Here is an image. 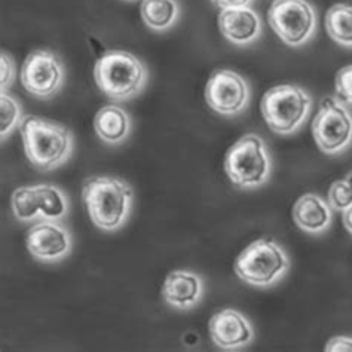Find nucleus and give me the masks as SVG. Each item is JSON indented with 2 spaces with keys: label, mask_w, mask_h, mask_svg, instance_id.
Here are the masks:
<instances>
[{
  "label": "nucleus",
  "mask_w": 352,
  "mask_h": 352,
  "mask_svg": "<svg viewBox=\"0 0 352 352\" xmlns=\"http://www.w3.org/2000/svg\"><path fill=\"white\" fill-rule=\"evenodd\" d=\"M12 212L16 220L33 221L41 216L38 193L34 186H24L16 189L11 198Z\"/></svg>",
  "instance_id": "20"
},
{
  "label": "nucleus",
  "mask_w": 352,
  "mask_h": 352,
  "mask_svg": "<svg viewBox=\"0 0 352 352\" xmlns=\"http://www.w3.org/2000/svg\"><path fill=\"white\" fill-rule=\"evenodd\" d=\"M64 66L51 51L39 50L25 58L21 69V83L27 92L38 98L57 94L64 83Z\"/></svg>",
  "instance_id": "9"
},
{
  "label": "nucleus",
  "mask_w": 352,
  "mask_h": 352,
  "mask_svg": "<svg viewBox=\"0 0 352 352\" xmlns=\"http://www.w3.org/2000/svg\"><path fill=\"white\" fill-rule=\"evenodd\" d=\"M250 89L247 82L232 70H216L206 87L207 104L214 112L234 116L248 104Z\"/></svg>",
  "instance_id": "10"
},
{
  "label": "nucleus",
  "mask_w": 352,
  "mask_h": 352,
  "mask_svg": "<svg viewBox=\"0 0 352 352\" xmlns=\"http://www.w3.org/2000/svg\"><path fill=\"white\" fill-rule=\"evenodd\" d=\"M289 257L284 250L267 238L250 244L235 262L239 280L254 287H270L289 270Z\"/></svg>",
  "instance_id": "6"
},
{
  "label": "nucleus",
  "mask_w": 352,
  "mask_h": 352,
  "mask_svg": "<svg viewBox=\"0 0 352 352\" xmlns=\"http://www.w3.org/2000/svg\"><path fill=\"white\" fill-rule=\"evenodd\" d=\"M94 78L98 89L115 101H126L140 94L147 82V69L126 51H107L97 60Z\"/></svg>",
  "instance_id": "3"
},
{
  "label": "nucleus",
  "mask_w": 352,
  "mask_h": 352,
  "mask_svg": "<svg viewBox=\"0 0 352 352\" xmlns=\"http://www.w3.org/2000/svg\"><path fill=\"white\" fill-rule=\"evenodd\" d=\"M38 202L41 210V217L46 220L58 221L69 212V199L64 192L52 184H38Z\"/></svg>",
  "instance_id": "19"
},
{
  "label": "nucleus",
  "mask_w": 352,
  "mask_h": 352,
  "mask_svg": "<svg viewBox=\"0 0 352 352\" xmlns=\"http://www.w3.org/2000/svg\"><path fill=\"white\" fill-rule=\"evenodd\" d=\"M16 76V69H15V61L9 54L2 51L0 54V88L2 92H5L9 87L12 85Z\"/></svg>",
  "instance_id": "24"
},
{
  "label": "nucleus",
  "mask_w": 352,
  "mask_h": 352,
  "mask_svg": "<svg viewBox=\"0 0 352 352\" xmlns=\"http://www.w3.org/2000/svg\"><path fill=\"white\" fill-rule=\"evenodd\" d=\"M329 202L333 208L339 211H345L352 206V173H349L345 179L331 184L329 190Z\"/></svg>",
  "instance_id": "22"
},
{
  "label": "nucleus",
  "mask_w": 352,
  "mask_h": 352,
  "mask_svg": "<svg viewBox=\"0 0 352 352\" xmlns=\"http://www.w3.org/2000/svg\"><path fill=\"white\" fill-rule=\"evenodd\" d=\"M210 335L221 349H236L253 340V329L243 314L235 309H223L210 320Z\"/></svg>",
  "instance_id": "12"
},
{
  "label": "nucleus",
  "mask_w": 352,
  "mask_h": 352,
  "mask_svg": "<svg viewBox=\"0 0 352 352\" xmlns=\"http://www.w3.org/2000/svg\"><path fill=\"white\" fill-rule=\"evenodd\" d=\"M336 92L342 101L352 104V64L338 72Z\"/></svg>",
  "instance_id": "23"
},
{
  "label": "nucleus",
  "mask_w": 352,
  "mask_h": 352,
  "mask_svg": "<svg viewBox=\"0 0 352 352\" xmlns=\"http://www.w3.org/2000/svg\"><path fill=\"white\" fill-rule=\"evenodd\" d=\"M293 219L302 230L308 234H320L331 223L329 204L314 193L303 195L294 204Z\"/></svg>",
  "instance_id": "15"
},
{
  "label": "nucleus",
  "mask_w": 352,
  "mask_h": 352,
  "mask_svg": "<svg viewBox=\"0 0 352 352\" xmlns=\"http://www.w3.org/2000/svg\"><path fill=\"white\" fill-rule=\"evenodd\" d=\"M27 160L41 171L66 164L73 152V134L67 126L38 116H25L20 125Z\"/></svg>",
  "instance_id": "1"
},
{
  "label": "nucleus",
  "mask_w": 352,
  "mask_h": 352,
  "mask_svg": "<svg viewBox=\"0 0 352 352\" xmlns=\"http://www.w3.org/2000/svg\"><path fill=\"white\" fill-rule=\"evenodd\" d=\"M0 112H2V118H0V135H2V140H5L6 135L14 131V128L21 125L23 118H21V106L18 101L8 96L6 92H2L0 96Z\"/></svg>",
  "instance_id": "21"
},
{
  "label": "nucleus",
  "mask_w": 352,
  "mask_h": 352,
  "mask_svg": "<svg viewBox=\"0 0 352 352\" xmlns=\"http://www.w3.org/2000/svg\"><path fill=\"white\" fill-rule=\"evenodd\" d=\"M344 225L348 229V232L352 234V206L344 211Z\"/></svg>",
  "instance_id": "27"
},
{
  "label": "nucleus",
  "mask_w": 352,
  "mask_h": 352,
  "mask_svg": "<svg viewBox=\"0 0 352 352\" xmlns=\"http://www.w3.org/2000/svg\"><path fill=\"white\" fill-rule=\"evenodd\" d=\"M25 245L30 254L42 262H58L72 250V235L55 220L43 219L27 232Z\"/></svg>",
  "instance_id": "11"
},
{
  "label": "nucleus",
  "mask_w": 352,
  "mask_h": 352,
  "mask_svg": "<svg viewBox=\"0 0 352 352\" xmlns=\"http://www.w3.org/2000/svg\"><path fill=\"white\" fill-rule=\"evenodd\" d=\"M267 21L289 46H300L307 43L317 29V14L307 0H274Z\"/></svg>",
  "instance_id": "7"
},
{
  "label": "nucleus",
  "mask_w": 352,
  "mask_h": 352,
  "mask_svg": "<svg viewBox=\"0 0 352 352\" xmlns=\"http://www.w3.org/2000/svg\"><path fill=\"white\" fill-rule=\"evenodd\" d=\"M133 198V188L126 182L109 175L88 179L82 188V199L92 223L106 232H113L125 223Z\"/></svg>",
  "instance_id": "2"
},
{
  "label": "nucleus",
  "mask_w": 352,
  "mask_h": 352,
  "mask_svg": "<svg viewBox=\"0 0 352 352\" xmlns=\"http://www.w3.org/2000/svg\"><path fill=\"white\" fill-rule=\"evenodd\" d=\"M253 0H212V3L219 6L221 11L223 9H232V8H245L250 6Z\"/></svg>",
  "instance_id": "26"
},
{
  "label": "nucleus",
  "mask_w": 352,
  "mask_h": 352,
  "mask_svg": "<svg viewBox=\"0 0 352 352\" xmlns=\"http://www.w3.org/2000/svg\"><path fill=\"white\" fill-rule=\"evenodd\" d=\"M219 29L235 45H248L262 33L261 16L250 6L223 9L219 15Z\"/></svg>",
  "instance_id": "13"
},
{
  "label": "nucleus",
  "mask_w": 352,
  "mask_h": 352,
  "mask_svg": "<svg viewBox=\"0 0 352 352\" xmlns=\"http://www.w3.org/2000/svg\"><path fill=\"white\" fill-rule=\"evenodd\" d=\"M312 106L311 97L296 85H278L265 92L262 115L276 134H292L308 118Z\"/></svg>",
  "instance_id": "5"
},
{
  "label": "nucleus",
  "mask_w": 352,
  "mask_h": 352,
  "mask_svg": "<svg viewBox=\"0 0 352 352\" xmlns=\"http://www.w3.org/2000/svg\"><path fill=\"white\" fill-rule=\"evenodd\" d=\"M326 30L335 42L352 46V6L346 3L331 6L326 15Z\"/></svg>",
  "instance_id": "18"
},
{
  "label": "nucleus",
  "mask_w": 352,
  "mask_h": 352,
  "mask_svg": "<svg viewBox=\"0 0 352 352\" xmlns=\"http://www.w3.org/2000/svg\"><path fill=\"white\" fill-rule=\"evenodd\" d=\"M271 156L265 142L256 134H247L230 147L225 157V171L235 186L257 188L271 174Z\"/></svg>",
  "instance_id": "4"
},
{
  "label": "nucleus",
  "mask_w": 352,
  "mask_h": 352,
  "mask_svg": "<svg viewBox=\"0 0 352 352\" xmlns=\"http://www.w3.org/2000/svg\"><path fill=\"white\" fill-rule=\"evenodd\" d=\"M140 12L151 30L165 32L177 21L180 9L177 0H143Z\"/></svg>",
  "instance_id": "17"
},
{
  "label": "nucleus",
  "mask_w": 352,
  "mask_h": 352,
  "mask_svg": "<svg viewBox=\"0 0 352 352\" xmlns=\"http://www.w3.org/2000/svg\"><path fill=\"white\" fill-rule=\"evenodd\" d=\"M97 135L107 144L122 143L129 134L131 120L128 113L119 106L109 104L98 110L94 119Z\"/></svg>",
  "instance_id": "16"
},
{
  "label": "nucleus",
  "mask_w": 352,
  "mask_h": 352,
  "mask_svg": "<svg viewBox=\"0 0 352 352\" xmlns=\"http://www.w3.org/2000/svg\"><path fill=\"white\" fill-rule=\"evenodd\" d=\"M324 349L327 352H342V351L352 352V338H346V336L333 338L327 342V345Z\"/></svg>",
  "instance_id": "25"
},
{
  "label": "nucleus",
  "mask_w": 352,
  "mask_h": 352,
  "mask_svg": "<svg viewBox=\"0 0 352 352\" xmlns=\"http://www.w3.org/2000/svg\"><path fill=\"white\" fill-rule=\"evenodd\" d=\"M312 135L320 151L336 155L352 142V116L348 109L335 98H326L312 122Z\"/></svg>",
  "instance_id": "8"
},
{
  "label": "nucleus",
  "mask_w": 352,
  "mask_h": 352,
  "mask_svg": "<svg viewBox=\"0 0 352 352\" xmlns=\"http://www.w3.org/2000/svg\"><path fill=\"white\" fill-rule=\"evenodd\" d=\"M164 298L166 303L179 309H189L199 302L202 294L201 278L188 271H174L164 283Z\"/></svg>",
  "instance_id": "14"
}]
</instances>
